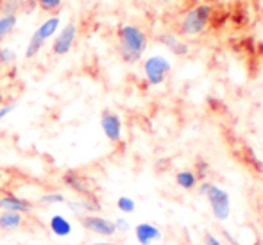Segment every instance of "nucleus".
Here are the masks:
<instances>
[{"mask_svg":"<svg viewBox=\"0 0 263 245\" xmlns=\"http://www.w3.org/2000/svg\"><path fill=\"white\" fill-rule=\"evenodd\" d=\"M159 42H161L166 49L172 52L174 55H186L188 52H190L188 43L184 42L181 36L174 34V32H163V34L159 36Z\"/></svg>","mask_w":263,"mask_h":245,"instance_id":"nucleus-13","label":"nucleus"},{"mask_svg":"<svg viewBox=\"0 0 263 245\" xmlns=\"http://www.w3.org/2000/svg\"><path fill=\"white\" fill-rule=\"evenodd\" d=\"M0 211H16V213L29 215L34 211V204L14 194H4L0 195Z\"/></svg>","mask_w":263,"mask_h":245,"instance_id":"nucleus-10","label":"nucleus"},{"mask_svg":"<svg viewBox=\"0 0 263 245\" xmlns=\"http://www.w3.org/2000/svg\"><path fill=\"white\" fill-rule=\"evenodd\" d=\"M253 245H263V243H260V242H254Z\"/></svg>","mask_w":263,"mask_h":245,"instance_id":"nucleus-28","label":"nucleus"},{"mask_svg":"<svg viewBox=\"0 0 263 245\" xmlns=\"http://www.w3.org/2000/svg\"><path fill=\"white\" fill-rule=\"evenodd\" d=\"M61 183H63V186L72 190L73 194L79 195V197L95 194L91 181L88 179L86 176H83L81 172H77V170H66V172L61 176Z\"/></svg>","mask_w":263,"mask_h":245,"instance_id":"nucleus-8","label":"nucleus"},{"mask_svg":"<svg viewBox=\"0 0 263 245\" xmlns=\"http://www.w3.org/2000/svg\"><path fill=\"white\" fill-rule=\"evenodd\" d=\"M40 202L47 204V206H58V204L66 202V197L63 192H47V194L40 197Z\"/></svg>","mask_w":263,"mask_h":245,"instance_id":"nucleus-20","label":"nucleus"},{"mask_svg":"<svg viewBox=\"0 0 263 245\" xmlns=\"http://www.w3.org/2000/svg\"><path fill=\"white\" fill-rule=\"evenodd\" d=\"M149 47V36L142 27L135 24H122L117 31L118 55L127 65H135L143 58Z\"/></svg>","mask_w":263,"mask_h":245,"instance_id":"nucleus-1","label":"nucleus"},{"mask_svg":"<svg viewBox=\"0 0 263 245\" xmlns=\"http://www.w3.org/2000/svg\"><path fill=\"white\" fill-rule=\"evenodd\" d=\"M115 224V229H117V233H127L129 229H131V224H129L127 218L124 217H118L117 220H113Z\"/></svg>","mask_w":263,"mask_h":245,"instance_id":"nucleus-24","label":"nucleus"},{"mask_svg":"<svg viewBox=\"0 0 263 245\" xmlns=\"http://www.w3.org/2000/svg\"><path fill=\"white\" fill-rule=\"evenodd\" d=\"M68 206V210L72 211L77 217H83V215H91V213H99L101 211V202L99 199L93 195H84L79 197L76 200H70V202H65Z\"/></svg>","mask_w":263,"mask_h":245,"instance_id":"nucleus-9","label":"nucleus"},{"mask_svg":"<svg viewBox=\"0 0 263 245\" xmlns=\"http://www.w3.org/2000/svg\"><path fill=\"white\" fill-rule=\"evenodd\" d=\"M14 109H16V104H14V102L2 104V106H0V120H4V118H6L9 113H13Z\"/></svg>","mask_w":263,"mask_h":245,"instance_id":"nucleus-25","label":"nucleus"},{"mask_svg":"<svg viewBox=\"0 0 263 245\" xmlns=\"http://www.w3.org/2000/svg\"><path fill=\"white\" fill-rule=\"evenodd\" d=\"M77 32H79V25H77L76 20H70L68 24H65L61 27V31L54 36V42H52V50L54 55H66L70 54L77 42Z\"/></svg>","mask_w":263,"mask_h":245,"instance_id":"nucleus-5","label":"nucleus"},{"mask_svg":"<svg viewBox=\"0 0 263 245\" xmlns=\"http://www.w3.org/2000/svg\"><path fill=\"white\" fill-rule=\"evenodd\" d=\"M59 27H61V18H59L58 14H50L49 18H45V20L40 24V27L34 31V34L38 36L40 40H43V42H49L50 38H54V36L58 34Z\"/></svg>","mask_w":263,"mask_h":245,"instance_id":"nucleus-15","label":"nucleus"},{"mask_svg":"<svg viewBox=\"0 0 263 245\" xmlns=\"http://www.w3.org/2000/svg\"><path fill=\"white\" fill-rule=\"evenodd\" d=\"M199 194L208 199L211 213L217 220H228L229 215H231V199H229V194L224 188H220L215 183H210V181H204V183L199 184Z\"/></svg>","mask_w":263,"mask_h":245,"instance_id":"nucleus-3","label":"nucleus"},{"mask_svg":"<svg viewBox=\"0 0 263 245\" xmlns=\"http://www.w3.org/2000/svg\"><path fill=\"white\" fill-rule=\"evenodd\" d=\"M45 47V42L43 40H40L38 36L32 32V36H31V40H29V43H27V47H25V59H34L36 55L42 52V49Z\"/></svg>","mask_w":263,"mask_h":245,"instance_id":"nucleus-18","label":"nucleus"},{"mask_svg":"<svg viewBox=\"0 0 263 245\" xmlns=\"http://www.w3.org/2000/svg\"><path fill=\"white\" fill-rule=\"evenodd\" d=\"M176 183L177 186H181L183 190H194L199 183V177L195 176L194 170H179L176 174Z\"/></svg>","mask_w":263,"mask_h":245,"instance_id":"nucleus-16","label":"nucleus"},{"mask_svg":"<svg viewBox=\"0 0 263 245\" xmlns=\"http://www.w3.org/2000/svg\"><path fill=\"white\" fill-rule=\"evenodd\" d=\"M81 218V224L86 229L88 233H93V235L101 236V238H111V236L117 235V229H115L113 220L102 217L99 213H91V215H83Z\"/></svg>","mask_w":263,"mask_h":245,"instance_id":"nucleus-6","label":"nucleus"},{"mask_svg":"<svg viewBox=\"0 0 263 245\" xmlns=\"http://www.w3.org/2000/svg\"><path fill=\"white\" fill-rule=\"evenodd\" d=\"M101 127L102 133L107 138V142L111 143H120L122 135H124V124H122V118L118 113L111 109H104L101 115Z\"/></svg>","mask_w":263,"mask_h":245,"instance_id":"nucleus-7","label":"nucleus"},{"mask_svg":"<svg viewBox=\"0 0 263 245\" xmlns=\"http://www.w3.org/2000/svg\"><path fill=\"white\" fill-rule=\"evenodd\" d=\"M49 229L58 238H68L73 231V225H72V222H70V218H66L65 215L55 213L49 220Z\"/></svg>","mask_w":263,"mask_h":245,"instance_id":"nucleus-14","label":"nucleus"},{"mask_svg":"<svg viewBox=\"0 0 263 245\" xmlns=\"http://www.w3.org/2000/svg\"><path fill=\"white\" fill-rule=\"evenodd\" d=\"M117 208H118V211H122L124 215H129V213H135L136 211V202H135V199H131V197L120 195L117 199Z\"/></svg>","mask_w":263,"mask_h":245,"instance_id":"nucleus-22","label":"nucleus"},{"mask_svg":"<svg viewBox=\"0 0 263 245\" xmlns=\"http://www.w3.org/2000/svg\"><path fill=\"white\" fill-rule=\"evenodd\" d=\"M211 16H213V7L210 4H197L183 14L179 32L186 38H197L208 31Z\"/></svg>","mask_w":263,"mask_h":245,"instance_id":"nucleus-2","label":"nucleus"},{"mask_svg":"<svg viewBox=\"0 0 263 245\" xmlns=\"http://www.w3.org/2000/svg\"><path fill=\"white\" fill-rule=\"evenodd\" d=\"M18 16H0V43L16 29Z\"/></svg>","mask_w":263,"mask_h":245,"instance_id":"nucleus-17","label":"nucleus"},{"mask_svg":"<svg viewBox=\"0 0 263 245\" xmlns=\"http://www.w3.org/2000/svg\"><path fill=\"white\" fill-rule=\"evenodd\" d=\"M25 224V215L16 211H0V231L14 233L22 229Z\"/></svg>","mask_w":263,"mask_h":245,"instance_id":"nucleus-12","label":"nucleus"},{"mask_svg":"<svg viewBox=\"0 0 263 245\" xmlns=\"http://www.w3.org/2000/svg\"><path fill=\"white\" fill-rule=\"evenodd\" d=\"M91 245H122V243H117V242H109V240H101V242H93Z\"/></svg>","mask_w":263,"mask_h":245,"instance_id":"nucleus-27","label":"nucleus"},{"mask_svg":"<svg viewBox=\"0 0 263 245\" xmlns=\"http://www.w3.org/2000/svg\"><path fill=\"white\" fill-rule=\"evenodd\" d=\"M135 238L140 245H153L163 238V233L151 222H140L135 228Z\"/></svg>","mask_w":263,"mask_h":245,"instance_id":"nucleus-11","label":"nucleus"},{"mask_svg":"<svg viewBox=\"0 0 263 245\" xmlns=\"http://www.w3.org/2000/svg\"><path fill=\"white\" fill-rule=\"evenodd\" d=\"M22 9V0H4L0 6V16H16Z\"/></svg>","mask_w":263,"mask_h":245,"instance_id":"nucleus-19","label":"nucleus"},{"mask_svg":"<svg viewBox=\"0 0 263 245\" xmlns=\"http://www.w3.org/2000/svg\"><path fill=\"white\" fill-rule=\"evenodd\" d=\"M16 63V52L9 47H2L0 49V65L2 66H11Z\"/></svg>","mask_w":263,"mask_h":245,"instance_id":"nucleus-23","label":"nucleus"},{"mask_svg":"<svg viewBox=\"0 0 263 245\" xmlns=\"http://www.w3.org/2000/svg\"><path fill=\"white\" fill-rule=\"evenodd\" d=\"M204 243H206V245H222V242H220V240H218L217 236L210 235V233H208V235L204 236Z\"/></svg>","mask_w":263,"mask_h":245,"instance_id":"nucleus-26","label":"nucleus"},{"mask_svg":"<svg viewBox=\"0 0 263 245\" xmlns=\"http://www.w3.org/2000/svg\"><path fill=\"white\" fill-rule=\"evenodd\" d=\"M143 77L151 86H161L172 70V63L161 54H154L143 61Z\"/></svg>","mask_w":263,"mask_h":245,"instance_id":"nucleus-4","label":"nucleus"},{"mask_svg":"<svg viewBox=\"0 0 263 245\" xmlns=\"http://www.w3.org/2000/svg\"><path fill=\"white\" fill-rule=\"evenodd\" d=\"M38 9L49 14H58L63 6V0H36Z\"/></svg>","mask_w":263,"mask_h":245,"instance_id":"nucleus-21","label":"nucleus"}]
</instances>
